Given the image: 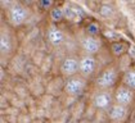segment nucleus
<instances>
[{"label":"nucleus","mask_w":135,"mask_h":123,"mask_svg":"<svg viewBox=\"0 0 135 123\" xmlns=\"http://www.w3.org/2000/svg\"><path fill=\"white\" fill-rule=\"evenodd\" d=\"M98 12L105 19H113L117 16V10L112 3H100L98 7Z\"/></svg>","instance_id":"2eb2a0df"},{"label":"nucleus","mask_w":135,"mask_h":123,"mask_svg":"<svg viewBox=\"0 0 135 123\" xmlns=\"http://www.w3.org/2000/svg\"><path fill=\"white\" fill-rule=\"evenodd\" d=\"M49 20L50 23L58 24L64 20V7L63 5H55L52 10H49Z\"/></svg>","instance_id":"f3484780"},{"label":"nucleus","mask_w":135,"mask_h":123,"mask_svg":"<svg viewBox=\"0 0 135 123\" xmlns=\"http://www.w3.org/2000/svg\"><path fill=\"white\" fill-rule=\"evenodd\" d=\"M116 63H117V67H118V71L121 73V76L124 73H126L127 71H130L133 68V65H134V60L130 58L129 54H125L121 58H118L116 60Z\"/></svg>","instance_id":"dca6fc26"},{"label":"nucleus","mask_w":135,"mask_h":123,"mask_svg":"<svg viewBox=\"0 0 135 123\" xmlns=\"http://www.w3.org/2000/svg\"><path fill=\"white\" fill-rule=\"evenodd\" d=\"M103 35H104V37L109 41V44L116 42V41H121V35L113 30H105L103 32Z\"/></svg>","instance_id":"b1692460"},{"label":"nucleus","mask_w":135,"mask_h":123,"mask_svg":"<svg viewBox=\"0 0 135 123\" xmlns=\"http://www.w3.org/2000/svg\"><path fill=\"white\" fill-rule=\"evenodd\" d=\"M54 65V59H53V55H46V58L44 59L41 67L39 68L41 74H46L48 72L52 69V67Z\"/></svg>","instance_id":"412c9836"},{"label":"nucleus","mask_w":135,"mask_h":123,"mask_svg":"<svg viewBox=\"0 0 135 123\" xmlns=\"http://www.w3.org/2000/svg\"><path fill=\"white\" fill-rule=\"evenodd\" d=\"M134 101H135V91L130 90L129 87H126L122 83H120L114 89V102L116 104L131 108Z\"/></svg>","instance_id":"9d476101"},{"label":"nucleus","mask_w":135,"mask_h":123,"mask_svg":"<svg viewBox=\"0 0 135 123\" xmlns=\"http://www.w3.org/2000/svg\"><path fill=\"white\" fill-rule=\"evenodd\" d=\"M80 68V55L77 54H67L59 65V74L64 80L77 76Z\"/></svg>","instance_id":"6e6552de"},{"label":"nucleus","mask_w":135,"mask_h":123,"mask_svg":"<svg viewBox=\"0 0 135 123\" xmlns=\"http://www.w3.org/2000/svg\"><path fill=\"white\" fill-rule=\"evenodd\" d=\"M66 37L67 36H66L64 31L58 24L49 22V24L46 26V30H45V40L49 46H52L54 49L63 48L64 42H66Z\"/></svg>","instance_id":"0eeeda50"},{"label":"nucleus","mask_w":135,"mask_h":123,"mask_svg":"<svg viewBox=\"0 0 135 123\" xmlns=\"http://www.w3.org/2000/svg\"><path fill=\"white\" fill-rule=\"evenodd\" d=\"M13 92L17 95V98H20L21 100H25V101L30 98V90H28V87H27L26 85H23V83H16Z\"/></svg>","instance_id":"6ab92c4d"},{"label":"nucleus","mask_w":135,"mask_h":123,"mask_svg":"<svg viewBox=\"0 0 135 123\" xmlns=\"http://www.w3.org/2000/svg\"><path fill=\"white\" fill-rule=\"evenodd\" d=\"M84 31H85L88 35H90V36L99 37V35H100V32H102V28H100V24H99L98 22L91 20V22H89V23L84 27Z\"/></svg>","instance_id":"aec40b11"},{"label":"nucleus","mask_w":135,"mask_h":123,"mask_svg":"<svg viewBox=\"0 0 135 123\" xmlns=\"http://www.w3.org/2000/svg\"><path fill=\"white\" fill-rule=\"evenodd\" d=\"M4 13L7 16V23L14 30L21 28L25 24H27V22L31 19L33 14L31 8L22 1H13L11 8Z\"/></svg>","instance_id":"f03ea898"},{"label":"nucleus","mask_w":135,"mask_h":123,"mask_svg":"<svg viewBox=\"0 0 135 123\" xmlns=\"http://www.w3.org/2000/svg\"><path fill=\"white\" fill-rule=\"evenodd\" d=\"M120 71L117 67L116 60L107 65L105 68H103L102 71L99 72L93 80V85L95 90H114L118 85V80L120 78Z\"/></svg>","instance_id":"7ed1b4c3"},{"label":"nucleus","mask_w":135,"mask_h":123,"mask_svg":"<svg viewBox=\"0 0 135 123\" xmlns=\"http://www.w3.org/2000/svg\"><path fill=\"white\" fill-rule=\"evenodd\" d=\"M5 76H7V68L0 67V81H1V85L5 83Z\"/></svg>","instance_id":"cd10ccee"},{"label":"nucleus","mask_w":135,"mask_h":123,"mask_svg":"<svg viewBox=\"0 0 135 123\" xmlns=\"http://www.w3.org/2000/svg\"><path fill=\"white\" fill-rule=\"evenodd\" d=\"M129 49H130V45L124 40L112 42V44H109V46H108V50L112 54V58H116V59H118V58H121L122 55L127 54Z\"/></svg>","instance_id":"4468645a"},{"label":"nucleus","mask_w":135,"mask_h":123,"mask_svg":"<svg viewBox=\"0 0 135 123\" xmlns=\"http://www.w3.org/2000/svg\"><path fill=\"white\" fill-rule=\"evenodd\" d=\"M32 123H44V121H42V119H35Z\"/></svg>","instance_id":"7c9ffc66"},{"label":"nucleus","mask_w":135,"mask_h":123,"mask_svg":"<svg viewBox=\"0 0 135 123\" xmlns=\"http://www.w3.org/2000/svg\"><path fill=\"white\" fill-rule=\"evenodd\" d=\"M105 122H108V114H107V112L98 110L93 119V123H105Z\"/></svg>","instance_id":"393cba45"},{"label":"nucleus","mask_w":135,"mask_h":123,"mask_svg":"<svg viewBox=\"0 0 135 123\" xmlns=\"http://www.w3.org/2000/svg\"><path fill=\"white\" fill-rule=\"evenodd\" d=\"M46 58V55H45V53L44 51H40L37 50L33 55L31 57V60H32V64L33 65H36L37 68H40L42 64V62H44V59Z\"/></svg>","instance_id":"5701e85b"},{"label":"nucleus","mask_w":135,"mask_h":123,"mask_svg":"<svg viewBox=\"0 0 135 123\" xmlns=\"http://www.w3.org/2000/svg\"><path fill=\"white\" fill-rule=\"evenodd\" d=\"M121 83L125 85L126 87H129L130 90L135 91V69L131 68L130 71H127L121 76Z\"/></svg>","instance_id":"a211bd4d"},{"label":"nucleus","mask_w":135,"mask_h":123,"mask_svg":"<svg viewBox=\"0 0 135 123\" xmlns=\"http://www.w3.org/2000/svg\"><path fill=\"white\" fill-rule=\"evenodd\" d=\"M97 108L94 106L91 102H89V104H86V108H85V113H84V119H86V121H89V122H93L94 117H95V114H97Z\"/></svg>","instance_id":"4be33fe9"},{"label":"nucleus","mask_w":135,"mask_h":123,"mask_svg":"<svg viewBox=\"0 0 135 123\" xmlns=\"http://www.w3.org/2000/svg\"><path fill=\"white\" fill-rule=\"evenodd\" d=\"M64 90V78L54 76L50 81L48 82V85H45V94L50 95L53 98L59 96L61 91Z\"/></svg>","instance_id":"ddd939ff"},{"label":"nucleus","mask_w":135,"mask_h":123,"mask_svg":"<svg viewBox=\"0 0 135 123\" xmlns=\"http://www.w3.org/2000/svg\"><path fill=\"white\" fill-rule=\"evenodd\" d=\"M127 54H129V55H130V58L135 62V46L130 45V49H129V51H127Z\"/></svg>","instance_id":"c85d7f7f"},{"label":"nucleus","mask_w":135,"mask_h":123,"mask_svg":"<svg viewBox=\"0 0 135 123\" xmlns=\"http://www.w3.org/2000/svg\"><path fill=\"white\" fill-rule=\"evenodd\" d=\"M0 123H9L8 121H7L5 115H3V114H1V117H0Z\"/></svg>","instance_id":"c756f323"},{"label":"nucleus","mask_w":135,"mask_h":123,"mask_svg":"<svg viewBox=\"0 0 135 123\" xmlns=\"http://www.w3.org/2000/svg\"><path fill=\"white\" fill-rule=\"evenodd\" d=\"M133 68H134V69H135V62H134V65H133Z\"/></svg>","instance_id":"473e14b6"},{"label":"nucleus","mask_w":135,"mask_h":123,"mask_svg":"<svg viewBox=\"0 0 135 123\" xmlns=\"http://www.w3.org/2000/svg\"><path fill=\"white\" fill-rule=\"evenodd\" d=\"M64 19L70 23H80L84 19L85 14L83 13V10L79 7H76L75 4H70L66 3L64 5Z\"/></svg>","instance_id":"f8f14e48"},{"label":"nucleus","mask_w":135,"mask_h":123,"mask_svg":"<svg viewBox=\"0 0 135 123\" xmlns=\"http://www.w3.org/2000/svg\"><path fill=\"white\" fill-rule=\"evenodd\" d=\"M37 5H39L42 10L49 12V10H52L53 8L55 7V1H53V0H41V1L37 3Z\"/></svg>","instance_id":"a878e982"},{"label":"nucleus","mask_w":135,"mask_h":123,"mask_svg":"<svg viewBox=\"0 0 135 123\" xmlns=\"http://www.w3.org/2000/svg\"><path fill=\"white\" fill-rule=\"evenodd\" d=\"M90 102L97 108V110L108 112L114 104V90H94Z\"/></svg>","instance_id":"39448f33"},{"label":"nucleus","mask_w":135,"mask_h":123,"mask_svg":"<svg viewBox=\"0 0 135 123\" xmlns=\"http://www.w3.org/2000/svg\"><path fill=\"white\" fill-rule=\"evenodd\" d=\"M32 122L33 121H32L31 115L28 113H21L20 117H18V121H17V123H32Z\"/></svg>","instance_id":"bb28decb"},{"label":"nucleus","mask_w":135,"mask_h":123,"mask_svg":"<svg viewBox=\"0 0 135 123\" xmlns=\"http://www.w3.org/2000/svg\"><path fill=\"white\" fill-rule=\"evenodd\" d=\"M75 37L79 45V50L85 55H98L103 50V40L97 36H90L84 30L76 31Z\"/></svg>","instance_id":"20e7f679"},{"label":"nucleus","mask_w":135,"mask_h":123,"mask_svg":"<svg viewBox=\"0 0 135 123\" xmlns=\"http://www.w3.org/2000/svg\"><path fill=\"white\" fill-rule=\"evenodd\" d=\"M79 74L88 81L98 74V60L97 55H85L80 54V68Z\"/></svg>","instance_id":"1a4fd4ad"},{"label":"nucleus","mask_w":135,"mask_h":123,"mask_svg":"<svg viewBox=\"0 0 135 123\" xmlns=\"http://www.w3.org/2000/svg\"><path fill=\"white\" fill-rule=\"evenodd\" d=\"M18 49V37L16 30L12 28L7 23V20H1L0 24V58L3 68L9 67V62L16 55V51Z\"/></svg>","instance_id":"f257e3e1"},{"label":"nucleus","mask_w":135,"mask_h":123,"mask_svg":"<svg viewBox=\"0 0 135 123\" xmlns=\"http://www.w3.org/2000/svg\"><path fill=\"white\" fill-rule=\"evenodd\" d=\"M133 123H135V115H134V119H133Z\"/></svg>","instance_id":"2f4dec72"},{"label":"nucleus","mask_w":135,"mask_h":123,"mask_svg":"<svg viewBox=\"0 0 135 123\" xmlns=\"http://www.w3.org/2000/svg\"><path fill=\"white\" fill-rule=\"evenodd\" d=\"M108 114V123H126L130 117V108L116 104L107 112Z\"/></svg>","instance_id":"9b49d317"},{"label":"nucleus","mask_w":135,"mask_h":123,"mask_svg":"<svg viewBox=\"0 0 135 123\" xmlns=\"http://www.w3.org/2000/svg\"><path fill=\"white\" fill-rule=\"evenodd\" d=\"M88 83H89V81L86 78H84L83 76H80V74L70 77V78L64 80V90H63V94L79 99L80 96L84 95V92H85L86 87H88Z\"/></svg>","instance_id":"423d86ee"}]
</instances>
